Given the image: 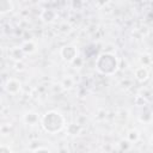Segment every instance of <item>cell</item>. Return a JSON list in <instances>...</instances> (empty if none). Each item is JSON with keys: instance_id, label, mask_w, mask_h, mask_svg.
I'll return each instance as SVG.
<instances>
[{"instance_id": "2", "label": "cell", "mask_w": 153, "mask_h": 153, "mask_svg": "<svg viewBox=\"0 0 153 153\" xmlns=\"http://www.w3.org/2000/svg\"><path fill=\"white\" fill-rule=\"evenodd\" d=\"M96 69L103 75H112L118 69V60L112 53H103L96 59Z\"/></svg>"}, {"instance_id": "14", "label": "cell", "mask_w": 153, "mask_h": 153, "mask_svg": "<svg viewBox=\"0 0 153 153\" xmlns=\"http://www.w3.org/2000/svg\"><path fill=\"white\" fill-rule=\"evenodd\" d=\"M140 121L141 122H151L152 121V118H153V114L149 111V110H146V111H143L141 115H140Z\"/></svg>"}, {"instance_id": "9", "label": "cell", "mask_w": 153, "mask_h": 153, "mask_svg": "<svg viewBox=\"0 0 153 153\" xmlns=\"http://www.w3.org/2000/svg\"><path fill=\"white\" fill-rule=\"evenodd\" d=\"M20 47H22V49L24 50L25 54H32V53H35V51L37 50V44H36L32 39L25 41Z\"/></svg>"}, {"instance_id": "7", "label": "cell", "mask_w": 153, "mask_h": 153, "mask_svg": "<svg viewBox=\"0 0 153 153\" xmlns=\"http://www.w3.org/2000/svg\"><path fill=\"white\" fill-rule=\"evenodd\" d=\"M8 55H10V57L12 60H14L16 62H18V61H23V59L25 57L26 54L24 53V50L22 49V47H13V48L10 49Z\"/></svg>"}, {"instance_id": "8", "label": "cell", "mask_w": 153, "mask_h": 153, "mask_svg": "<svg viewBox=\"0 0 153 153\" xmlns=\"http://www.w3.org/2000/svg\"><path fill=\"white\" fill-rule=\"evenodd\" d=\"M134 75H135V79H136L137 81L142 82V81H146V80L148 79L149 72H148L147 67H145V66H140V67H137V68L134 71Z\"/></svg>"}, {"instance_id": "15", "label": "cell", "mask_w": 153, "mask_h": 153, "mask_svg": "<svg viewBox=\"0 0 153 153\" xmlns=\"http://www.w3.org/2000/svg\"><path fill=\"white\" fill-rule=\"evenodd\" d=\"M140 62H141V66L147 67V66L152 62V57H151V55H148V54H143V55H141V57H140Z\"/></svg>"}, {"instance_id": "20", "label": "cell", "mask_w": 153, "mask_h": 153, "mask_svg": "<svg viewBox=\"0 0 153 153\" xmlns=\"http://www.w3.org/2000/svg\"><path fill=\"white\" fill-rule=\"evenodd\" d=\"M151 142H152V145H153V136H152V139H151Z\"/></svg>"}, {"instance_id": "4", "label": "cell", "mask_w": 153, "mask_h": 153, "mask_svg": "<svg viewBox=\"0 0 153 153\" xmlns=\"http://www.w3.org/2000/svg\"><path fill=\"white\" fill-rule=\"evenodd\" d=\"M4 88L5 91L8 93V94H17L20 92V88H22V82L18 80V79H14V78H10L5 85H4Z\"/></svg>"}, {"instance_id": "1", "label": "cell", "mask_w": 153, "mask_h": 153, "mask_svg": "<svg viewBox=\"0 0 153 153\" xmlns=\"http://www.w3.org/2000/svg\"><path fill=\"white\" fill-rule=\"evenodd\" d=\"M39 123H41L42 128L47 133L55 134V133H57V131L63 129L65 118L60 112H57L55 110H50V111H47L41 117V122Z\"/></svg>"}, {"instance_id": "6", "label": "cell", "mask_w": 153, "mask_h": 153, "mask_svg": "<svg viewBox=\"0 0 153 153\" xmlns=\"http://www.w3.org/2000/svg\"><path fill=\"white\" fill-rule=\"evenodd\" d=\"M23 121L25 124H29V126H35L37 124L38 122H41V117L38 116L37 112L35 111H27L23 115Z\"/></svg>"}, {"instance_id": "13", "label": "cell", "mask_w": 153, "mask_h": 153, "mask_svg": "<svg viewBox=\"0 0 153 153\" xmlns=\"http://www.w3.org/2000/svg\"><path fill=\"white\" fill-rule=\"evenodd\" d=\"M127 139H128L129 142H136V141L140 139V133H139L136 129H131V130L128 131Z\"/></svg>"}, {"instance_id": "19", "label": "cell", "mask_w": 153, "mask_h": 153, "mask_svg": "<svg viewBox=\"0 0 153 153\" xmlns=\"http://www.w3.org/2000/svg\"><path fill=\"white\" fill-rule=\"evenodd\" d=\"M72 63H73V65L75 66V68H76V67H80V66L82 65V60H81V59L78 56V57H76V59H75V60H74Z\"/></svg>"}, {"instance_id": "17", "label": "cell", "mask_w": 153, "mask_h": 153, "mask_svg": "<svg viewBox=\"0 0 153 153\" xmlns=\"http://www.w3.org/2000/svg\"><path fill=\"white\" fill-rule=\"evenodd\" d=\"M0 153H12V151H11V148L7 146V145H1L0 146Z\"/></svg>"}, {"instance_id": "18", "label": "cell", "mask_w": 153, "mask_h": 153, "mask_svg": "<svg viewBox=\"0 0 153 153\" xmlns=\"http://www.w3.org/2000/svg\"><path fill=\"white\" fill-rule=\"evenodd\" d=\"M32 153H51V152L48 148H45V147H38V148L33 149Z\"/></svg>"}, {"instance_id": "12", "label": "cell", "mask_w": 153, "mask_h": 153, "mask_svg": "<svg viewBox=\"0 0 153 153\" xmlns=\"http://www.w3.org/2000/svg\"><path fill=\"white\" fill-rule=\"evenodd\" d=\"M61 86H62V88H65V90L72 88V87L74 86V79H73L71 75L65 76V78L61 80Z\"/></svg>"}, {"instance_id": "5", "label": "cell", "mask_w": 153, "mask_h": 153, "mask_svg": "<svg viewBox=\"0 0 153 153\" xmlns=\"http://www.w3.org/2000/svg\"><path fill=\"white\" fill-rule=\"evenodd\" d=\"M39 18L44 22V23H53L55 22V19L57 18V13L55 10L53 8H44L41 14H39Z\"/></svg>"}, {"instance_id": "3", "label": "cell", "mask_w": 153, "mask_h": 153, "mask_svg": "<svg viewBox=\"0 0 153 153\" xmlns=\"http://www.w3.org/2000/svg\"><path fill=\"white\" fill-rule=\"evenodd\" d=\"M60 55L61 57L66 61V62H69L72 63L76 57H78V50L74 45L72 44H66L63 45L61 49H60Z\"/></svg>"}, {"instance_id": "10", "label": "cell", "mask_w": 153, "mask_h": 153, "mask_svg": "<svg viewBox=\"0 0 153 153\" xmlns=\"http://www.w3.org/2000/svg\"><path fill=\"white\" fill-rule=\"evenodd\" d=\"M82 130V127L78 123V122H72L67 126V133L71 135V136H75V135H79L80 131Z\"/></svg>"}, {"instance_id": "16", "label": "cell", "mask_w": 153, "mask_h": 153, "mask_svg": "<svg viewBox=\"0 0 153 153\" xmlns=\"http://www.w3.org/2000/svg\"><path fill=\"white\" fill-rule=\"evenodd\" d=\"M14 69H17V71H24V69H25V65H24V62H23V61H18V62H16V65H14Z\"/></svg>"}, {"instance_id": "11", "label": "cell", "mask_w": 153, "mask_h": 153, "mask_svg": "<svg viewBox=\"0 0 153 153\" xmlns=\"http://www.w3.org/2000/svg\"><path fill=\"white\" fill-rule=\"evenodd\" d=\"M14 5L11 0H0V13L6 14L13 10Z\"/></svg>"}]
</instances>
